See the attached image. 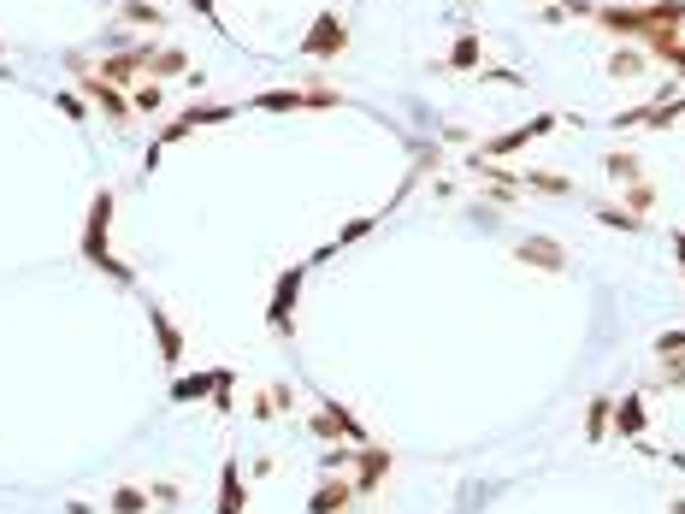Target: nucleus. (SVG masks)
<instances>
[{
    "label": "nucleus",
    "instance_id": "4",
    "mask_svg": "<svg viewBox=\"0 0 685 514\" xmlns=\"http://www.w3.org/2000/svg\"><path fill=\"white\" fill-rule=\"evenodd\" d=\"M254 113H337L343 107V95L337 89H325V83H308V89H266V95H254L249 101Z\"/></svg>",
    "mask_w": 685,
    "mask_h": 514
},
{
    "label": "nucleus",
    "instance_id": "16",
    "mask_svg": "<svg viewBox=\"0 0 685 514\" xmlns=\"http://www.w3.org/2000/svg\"><path fill=\"white\" fill-rule=\"evenodd\" d=\"M219 514H249V491H243V467L237 461L219 467Z\"/></svg>",
    "mask_w": 685,
    "mask_h": 514
},
{
    "label": "nucleus",
    "instance_id": "10",
    "mask_svg": "<svg viewBox=\"0 0 685 514\" xmlns=\"http://www.w3.org/2000/svg\"><path fill=\"white\" fill-rule=\"evenodd\" d=\"M148 331H154V343H160V361H166V367H184V355H189L184 325L172 320L160 302H148Z\"/></svg>",
    "mask_w": 685,
    "mask_h": 514
},
{
    "label": "nucleus",
    "instance_id": "37",
    "mask_svg": "<svg viewBox=\"0 0 685 514\" xmlns=\"http://www.w3.org/2000/svg\"><path fill=\"white\" fill-rule=\"evenodd\" d=\"M266 402H272V414H296V390L290 385H272L266 390Z\"/></svg>",
    "mask_w": 685,
    "mask_h": 514
},
{
    "label": "nucleus",
    "instance_id": "23",
    "mask_svg": "<svg viewBox=\"0 0 685 514\" xmlns=\"http://www.w3.org/2000/svg\"><path fill=\"white\" fill-rule=\"evenodd\" d=\"M213 373H219V385L207 396V408H213L219 420H231V414H237V396H231V390H237V373H231V367H213Z\"/></svg>",
    "mask_w": 685,
    "mask_h": 514
},
{
    "label": "nucleus",
    "instance_id": "1",
    "mask_svg": "<svg viewBox=\"0 0 685 514\" xmlns=\"http://www.w3.org/2000/svg\"><path fill=\"white\" fill-rule=\"evenodd\" d=\"M591 24L597 30H609V36H621L626 48H644V54H668L674 42H680L685 30V0H644V6H597L591 12Z\"/></svg>",
    "mask_w": 685,
    "mask_h": 514
},
{
    "label": "nucleus",
    "instance_id": "12",
    "mask_svg": "<svg viewBox=\"0 0 685 514\" xmlns=\"http://www.w3.org/2000/svg\"><path fill=\"white\" fill-rule=\"evenodd\" d=\"M514 260H520V266H538V272H567V249H561L556 237H544V231L520 237V243H514Z\"/></svg>",
    "mask_w": 685,
    "mask_h": 514
},
{
    "label": "nucleus",
    "instance_id": "31",
    "mask_svg": "<svg viewBox=\"0 0 685 514\" xmlns=\"http://www.w3.org/2000/svg\"><path fill=\"white\" fill-rule=\"evenodd\" d=\"M54 107H60L71 125H83V119H89V101H83L77 89H54Z\"/></svg>",
    "mask_w": 685,
    "mask_h": 514
},
{
    "label": "nucleus",
    "instance_id": "25",
    "mask_svg": "<svg viewBox=\"0 0 685 514\" xmlns=\"http://www.w3.org/2000/svg\"><path fill=\"white\" fill-rule=\"evenodd\" d=\"M319 408H325V414L337 420V432H343V444H355V450H361V444H373V438H367V426H361V420H355V414H349L343 402H319Z\"/></svg>",
    "mask_w": 685,
    "mask_h": 514
},
{
    "label": "nucleus",
    "instance_id": "11",
    "mask_svg": "<svg viewBox=\"0 0 685 514\" xmlns=\"http://www.w3.org/2000/svg\"><path fill=\"white\" fill-rule=\"evenodd\" d=\"M355 503V479L349 473H319V485H313L308 497V514H349Z\"/></svg>",
    "mask_w": 685,
    "mask_h": 514
},
{
    "label": "nucleus",
    "instance_id": "17",
    "mask_svg": "<svg viewBox=\"0 0 685 514\" xmlns=\"http://www.w3.org/2000/svg\"><path fill=\"white\" fill-rule=\"evenodd\" d=\"M591 219H597V225H609V231H626V237H644V231H650V219H644V213H626V207H615V201H597V207H591Z\"/></svg>",
    "mask_w": 685,
    "mask_h": 514
},
{
    "label": "nucleus",
    "instance_id": "26",
    "mask_svg": "<svg viewBox=\"0 0 685 514\" xmlns=\"http://www.w3.org/2000/svg\"><path fill=\"white\" fill-rule=\"evenodd\" d=\"M520 190H538V195H573V178H561V172H520Z\"/></svg>",
    "mask_w": 685,
    "mask_h": 514
},
{
    "label": "nucleus",
    "instance_id": "36",
    "mask_svg": "<svg viewBox=\"0 0 685 514\" xmlns=\"http://www.w3.org/2000/svg\"><path fill=\"white\" fill-rule=\"evenodd\" d=\"M479 77H485V83H508V89H520V83H526V77H520V71H508V65H479Z\"/></svg>",
    "mask_w": 685,
    "mask_h": 514
},
{
    "label": "nucleus",
    "instance_id": "32",
    "mask_svg": "<svg viewBox=\"0 0 685 514\" xmlns=\"http://www.w3.org/2000/svg\"><path fill=\"white\" fill-rule=\"evenodd\" d=\"M308 432L319 438V444H343V432H337V420H331L325 408H313V414H308Z\"/></svg>",
    "mask_w": 685,
    "mask_h": 514
},
{
    "label": "nucleus",
    "instance_id": "39",
    "mask_svg": "<svg viewBox=\"0 0 685 514\" xmlns=\"http://www.w3.org/2000/svg\"><path fill=\"white\" fill-rule=\"evenodd\" d=\"M550 6H567V18H591L597 12V0H550Z\"/></svg>",
    "mask_w": 685,
    "mask_h": 514
},
{
    "label": "nucleus",
    "instance_id": "40",
    "mask_svg": "<svg viewBox=\"0 0 685 514\" xmlns=\"http://www.w3.org/2000/svg\"><path fill=\"white\" fill-rule=\"evenodd\" d=\"M148 497H154V503H166V509H172V503H178V485H172V479H160V485H154V491H148Z\"/></svg>",
    "mask_w": 685,
    "mask_h": 514
},
{
    "label": "nucleus",
    "instance_id": "24",
    "mask_svg": "<svg viewBox=\"0 0 685 514\" xmlns=\"http://www.w3.org/2000/svg\"><path fill=\"white\" fill-rule=\"evenodd\" d=\"M154 509V497L142 491V485H119L113 497H107V514H148Z\"/></svg>",
    "mask_w": 685,
    "mask_h": 514
},
{
    "label": "nucleus",
    "instance_id": "22",
    "mask_svg": "<svg viewBox=\"0 0 685 514\" xmlns=\"http://www.w3.org/2000/svg\"><path fill=\"white\" fill-rule=\"evenodd\" d=\"M603 172H609V178H615L621 190L644 178V166H638V154H632V148H615V154H603Z\"/></svg>",
    "mask_w": 685,
    "mask_h": 514
},
{
    "label": "nucleus",
    "instance_id": "28",
    "mask_svg": "<svg viewBox=\"0 0 685 514\" xmlns=\"http://www.w3.org/2000/svg\"><path fill=\"white\" fill-rule=\"evenodd\" d=\"M378 219H384V213H355V219H349V225H343V231L331 237V249H349V243L373 237V231H378Z\"/></svg>",
    "mask_w": 685,
    "mask_h": 514
},
{
    "label": "nucleus",
    "instance_id": "19",
    "mask_svg": "<svg viewBox=\"0 0 685 514\" xmlns=\"http://www.w3.org/2000/svg\"><path fill=\"white\" fill-rule=\"evenodd\" d=\"M213 385H219V373H178L172 390H166V402H207Z\"/></svg>",
    "mask_w": 685,
    "mask_h": 514
},
{
    "label": "nucleus",
    "instance_id": "43",
    "mask_svg": "<svg viewBox=\"0 0 685 514\" xmlns=\"http://www.w3.org/2000/svg\"><path fill=\"white\" fill-rule=\"evenodd\" d=\"M674 260H680V278H685V231H674Z\"/></svg>",
    "mask_w": 685,
    "mask_h": 514
},
{
    "label": "nucleus",
    "instance_id": "35",
    "mask_svg": "<svg viewBox=\"0 0 685 514\" xmlns=\"http://www.w3.org/2000/svg\"><path fill=\"white\" fill-rule=\"evenodd\" d=\"M662 385L685 390V355H662Z\"/></svg>",
    "mask_w": 685,
    "mask_h": 514
},
{
    "label": "nucleus",
    "instance_id": "13",
    "mask_svg": "<svg viewBox=\"0 0 685 514\" xmlns=\"http://www.w3.org/2000/svg\"><path fill=\"white\" fill-rule=\"evenodd\" d=\"M384 473H390V450L361 444V450H355V467H349V479H355V497H373L378 485H384Z\"/></svg>",
    "mask_w": 685,
    "mask_h": 514
},
{
    "label": "nucleus",
    "instance_id": "42",
    "mask_svg": "<svg viewBox=\"0 0 685 514\" xmlns=\"http://www.w3.org/2000/svg\"><path fill=\"white\" fill-rule=\"evenodd\" d=\"M662 60L674 65V71H685V42H674V48H668V54H662Z\"/></svg>",
    "mask_w": 685,
    "mask_h": 514
},
{
    "label": "nucleus",
    "instance_id": "30",
    "mask_svg": "<svg viewBox=\"0 0 685 514\" xmlns=\"http://www.w3.org/2000/svg\"><path fill=\"white\" fill-rule=\"evenodd\" d=\"M650 119H656V101H638V107H621L609 125L615 130H650Z\"/></svg>",
    "mask_w": 685,
    "mask_h": 514
},
{
    "label": "nucleus",
    "instance_id": "44",
    "mask_svg": "<svg viewBox=\"0 0 685 514\" xmlns=\"http://www.w3.org/2000/svg\"><path fill=\"white\" fill-rule=\"evenodd\" d=\"M668 514H685V497H674V509H668Z\"/></svg>",
    "mask_w": 685,
    "mask_h": 514
},
{
    "label": "nucleus",
    "instance_id": "34",
    "mask_svg": "<svg viewBox=\"0 0 685 514\" xmlns=\"http://www.w3.org/2000/svg\"><path fill=\"white\" fill-rule=\"evenodd\" d=\"M349 467H355V450H343V444H331L319 455V473H349Z\"/></svg>",
    "mask_w": 685,
    "mask_h": 514
},
{
    "label": "nucleus",
    "instance_id": "8",
    "mask_svg": "<svg viewBox=\"0 0 685 514\" xmlns=\"http://www.w3.org/2000/svg\"><path fill=\"white\" fill-rule=\"evenodd\" d=\"M561 125V113H538V119H526V125L502 130V136H491L485 148H473V154H485V160H508V154H520L526 142H538V136H550V130Z\"/></svg>",
    "mask_w": 685,
    "mask_h": 514
},
{
    "label": "nucleus",
    "instance_id": "21",
    "mask_svg": "<svg viewBox=\"0 0 685 514\" xmlns=\"http://www.w3.org/2000/svg\"><path fill=\"white\" fill-rule=\"evenodd\" d=\"M119 18H125V24H136V30H160V24H166L160 0H119Z\"/></svg>",
    "mask_w": 685,
    "mask_h": 514
},
{
    "label": "nucleus",
    "instance_id": "27",
    "mask_svg": "<svg viewBox=\"0 0 685 514\" xmlns=\"http://www.w3.org/2000/svg\"><path fill=\"white\" fill-rule=\"evenodd\" d=\"M644 65H650V54H644V48H615V54H609V77H644Z\"/></svg>",
    "mask_w": 685,
    "mask_h": 514
},
{
    "label": "nucleus",
    "instance_id": "15",
    "mask_svg": "<svg viewBox=\"0 0 685 514\" xmlns=\"http://www.w3.org/2000/svg\"><path fill=\"white\" fill-rule=\"evenodd\" d=\"M479 65H485V42H479V30H461L455 48H449V60H437L432 71H479Z\"/></svg>",
    "mask_w": 685,
    "mask_h": 514
},
{
    "label": "nucleus",
    "instance_id": "6",
    "mask_svg": "<svg viewBox=\"0 0 685 514\" xmlns=\"http://www.w3.org/2000/svg\"><path fill=\"white\" fill-rule=\"evenodd\" d=\"M71 71H77V95H83L89 107H101V113H107L113 125H130V113H136V107H130V95H125V89H113V83H107L101 71H89V60H71Z\"/></svg>",
    "mask_w": 685,
    "mask_h": 514
},
{
    "label": "nucleus",
    "instance_id": "7",
    "mask_svg": "<svg viewBox=\"0 0 685 514\" xmlns=\"http://www.w3.org/2000/svg\"><path fill=\"white\" fill-rule=\"evenodd\" d=\"M237 119V107H219V101H195V107H184L178 119H166V130L154 136L160 148H172V142H184V136H195V130H207V125H231Z\"/></svg>",
    "mask_w": 685,
    "mask_h": 514
},
{
    "label": "nucleus",
    "instance_id": "2",
    "mask_svg": "<svg viewBox=\"0 0 685 514\" xmlns=\"http://www.w3.org/2000/svg\"><path fill=\"white\" fill-rule=\"evenodd\" d=\"M113 207H119V195L113 190H95L89 195V213H83V237H77V255L89 260L95 272H107L113 284H136V266H125V260L113 255Z\"/></svg>",
    "mask_w": 685,
    "mask_h": 514
},
{
    "label": "nucleus",
    "instance_id": "5",
    "mask_svg": "<svg viewBox=\"0 0 685 514\" xmlns=\"http://www.w3.org/2000/svg\"><path fill=\"white\" fill-rule=\"evenodd\" d=\"M343 48H349V18H343L337 6H325L308 24V36H302V60L331 65V60H343Z\"/></svg>",
    "mask_w": 685,
    "mask_h": 514
},
{
    "label": "nucleus",
    "instance_id": "18",
    "mask_svg": "<svg viewBox=\"0 0 685 514\" xmlns=\"http://www.w3.org/2000/svg\"><path fill=\"white\" fill-rule=\"evenodd\" d=\"M609 426H615V396H591L585 402V444H609Z\"/></svg>",
    "mask_w": 685,
    "mask_h": 514
},
{
    "label": "nucleus",
    "instance_id": "33",
    "mask_svg": "<svg viewBox=\"0 0 685 514\" xmlns=\"http://www.w3.org/2000/svg\"><path fill=\"white\" fill-rule=\"evenodd\" d=\"M650 207H656V190H650L644 178H638V184H626V213H650Z\"/></svg>",
    "mask_w": 685,
    "mask_h": 514
},
{
    "label": "nucleus",
    "instance_id": "3",
    "mask_svg": "<svg viewBox=\"0 0 685 514\" xmlns=\"http://www.w3.org/2000/svg\"><path fill=\"white\" fill-rule=\"evenodd\" d=\"M308 260H296V266H284L278 278H272V302H266V325L278 331V337H296V302H302V284H308Z\"/></svg>",
    "mask_w": 685,
    "mask_h": 514
},
{
    "label": "nucleus",
    "instance_id": "41",
    "mask_svg": "<svg viewBox=\"0 0 685 514\" xmlns=\"http://www.w3.org/2000/svg\"><path fill=\"white\" fill-rule=\"evenodd\" d=\"M189 6L201 12V24H213V30H225V24H219V6H213V0H189Z\"/></svg>",
    "mask_w": 685,
    "mask_h": 514
},
{
    "label": "nucleus",
    "instance_id": "9",
    "mask_svg": "<svg viewBox=\"0 0 685 514\" xmlns=\"http://www.w3.org/2000/svg\"><path fill=\"white\" fill-rule=\"evenodd\" d=\"M154 48L160 42H136V48H113V54H101V77L113 83V89H125V83H136V71H148V60H154Z\"/></svg>",
    "mask_w": 685,
    "mask_h": 514
},
{
    "label": "nucleus",
    "instance_id": "45",
    "mask_svg": "<svg viewBox=\"0 0 685 514\" xmlns=\"http://www.w3.org/2000/svg\"><path fill=\"white\" fill-rule=\"evenodd\" d=\"M0 54H6V48H0Z\"/></svg>",
    "mask_w": 685,
    "mask_h": 514
},
{
    "label": "nucleus",
    "instance_id": "38",
    "mask_svg": "<svg viewBox=\"0 0 685 514\" xmlns=\"http://www.w3.org/2000/svg\"><path fill=\"white\" fill-rule=\"evenodd\" d=\"M656 355H685V325H674V331L656 337Z\"/></svg>",
    "mask_w": 685,
    "mask_h": 514
},
{
    "label": "nucleus",
    "instance_id": "20",
    "mask_svg": "<svg viewBox=\"0 0 685 514\" xmlns=\"http://www.w3.org/2000/svg\"><path fill=\"white\" fill-rule=\"evenodd\" d=\"M148 77H154V83H166V77H189V54L178 48V42L154 48V60H148Z\"/></svg>",
    "mask_w": 685,
    "mask_h": 514
},
{
    "label": "nucleus",
    "instance_id": "29",
    "mask_svg": "<svg viewBox=\"0 0 685 514\" xmlns=\"http://www.w3.org/2000/svg\"><path fill=\"white\" fill-rule=\"evenodd\" d=\"M130 107H136V113H160V107H166V83H154V77L136 83V89H130Z\"/></svg>",
    "mask_w": 685,
    "mask_h": 514
},
{
    "label": "nucleus",
    "instance_id": "14",
    "mask_svg": "<svg viewBox=\"0 0 685 514\" xmlns=\"http://www.w3.org/2000/svg\"><path fill=\"white\" fill-rule=\"evenodd\" d=\"M615 438H626V444H638L644 432H650V408H644V396H615V426H609Z\"/></svg>",
    "mask_w": 685,
    "mask_h": 514
}]
</instances>
